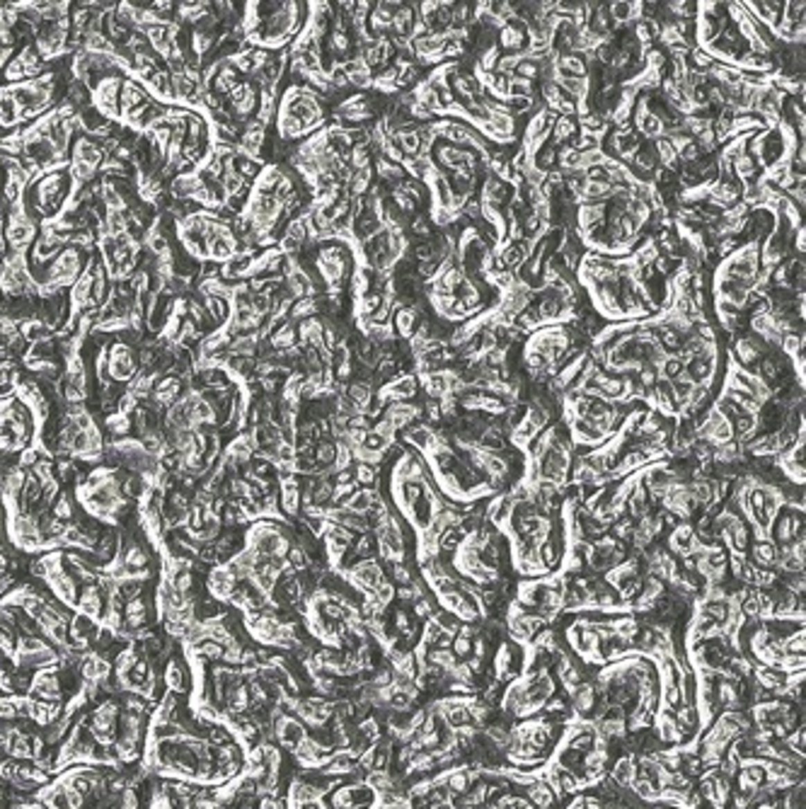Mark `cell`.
<instances>
[{
  "mask_svg": "<svg viewBox=\"0 0 806 809\" xmlns=\"http://www.w3.org/2000/svg\"><path fill=\"white\" fill-rule=\"evenodd\" d=\"M165 686L172 693H182L189 686V669L179 659H172L165 671Z\"/></svg>",
  "mask_w": 806,
  "mask_h": 809,
  "instance_id": "obj_1",
  "label": "cell"
},
{
  "mask_svg": "<svg viewBox=\"0 0 806 809\" xmlns=\"http://www.w3.org/2000/svg\"><path fill=\"white\" fill-rule=\"evenodd\" d=\"M395 327H397V335L405 337V340H412L417 327H419V315H417L414 308H397Z\"/></svg>",
  "mask_w": 806,
  "mask_h": 809,
  "instance_id": "obj_2",
  "label": "cell"
},
{
  "mask_svg": "<svg viewBox=\"0 0 806 809\" xmlns=\"http://www.w3.org/2000/svg\"><path fill=\"white\" fill-rule=\"evenodd\" d=\"M695 546V531H692L690 523H678L671 533V548L678 553V555H685V553L692 550Z\"/></svg>",
  "mask_w": 806,
  "mask_h": 809,
  "instance_id": "obj_3",
  "label": "cell"
},
{
  "mask_svg": "<svg viewBox=\"0 0 806 809\" xmlns=\"http://www.w3.org/2000/svg\"><path fill=\"white\" fill-rule=\"evenodd\" d=\"M753 565L755 567H775L778 565V546L773 541H755L753 543Z\"/></svg>",
  "mask_w": 806,
  "mask_h": 809,
  "instance_id": "obj_4",
  "label": "cell"
},
{
  "mask_svg": "<svg viewBox=\"0 0 806 809\" xmlns=\"http://www.w3.org/2000/svg\"><path fill=\"white\" fill-rule=\"evenodd\" d=\"M378 499V492L371 487H363V489H356V492L351 494V497L347 499V504L344 507L349 509V512H356V514H366L368 509H371V504Z\"/></svg>",
  "mask_w": 806,
  "mask_h": 809,
  "instance_id": "obj_5",
  "label": "cell"
},
{
  "mask_svg": "<svg viewBox=\"0 0 806 809\" xmlns=\"http://www.w3.org/2000/svg\"><path fill=\"white\" fill-rule=\"evenodd\" d=\"M613 783H615L617 788H630L632 781H635V761H632V756H622L617 758L615 768H613Z\"/></svg>",
  "mask_w": 806,
  "mask_h": 809,
  "instance_id": "obj_6",
  "label": "cell"
},
{
  "mask_svg": "<svg viewBox=\"0 0 806 809\" xmlns=\"http://www.w3.org/2000/svg\"><path fill=\"white\" fill-rule=\"evenodd\" d=\"M574 134H577V121L572 116H557V121L552 126V146H559L564 141L574 139Z\"/></svg>",
  "mask_w": 806,
  "mask_h": 809,
  "instance_id": "obj_7",
  "label": "cell"
},
{
  "mask_svg": "<svg viewBox=\"0 0 806 809\" xmlns=\"http://www.w3.org/2000/svg\"><path fill=\"white\" fill-rule=\"evenodd\" d=\"M376 170L383 180H387V182H400V180H405V170H402V165L390 163V160H385V158L376 160Z\"/></svg>",
  "mask_w": 806,
  "mask_h": 809,
  "instance_id": "obj_8",
  "label": "cell"
},
{
  "mask_svg": "<svg viewBox=\"0 0 806 809\" xmlns=\"http://www.w3.org/2000/svg\"><path fill=\"white\" fill-rule=\"evenodd\" d=\"M353 480H356L358 485H363V487H373L378 480V468L376 465H368V463H358L356 473H353Z\"/></svg>",
  "mask_w": 806,
  "mask_h": 809,
  "instance_id": "obj_9",
  "label": "cell"
},
{
  "mask_svg": "<svg viewBox=\"0 0 806 809\" xmlns=\"http://www.w3.org/2000/svg\"><path fill=\"white\" fill-rule=\"evenodd\" d=\"M450 652H453L455 659L465 661L468 656H473V640H470V637H463V635H453Z\"/></svg>",
  "mask_w": 806,
  "mask_h": 809,
  "instance_id": "obj_10",
  "label": "cell"
},
{
  "mask_svg": "<svg viewBox=\"0 0 806 809\" xmlns=\"http://www.w3.org/2000/svg\"><path fill=\"white\" fill-rule=\"evenodd\" d=\"M392 577H395V582L400 586H407V584H412V572H410V567L405 565V562H392Z\"/></svg>",
  "mask_w": 806,
  "mask_h": 809,
  "instance_id": "obj_11",
  "label": "cell"
},
{
  "mask_svg": "<svg viewBox=\"0 0 806 809\" xmlns=\"http://www.w3.org/2000/svg\"><path fill=\"white\" fill-rule=\"evenodd\" d=\"M687 56H690V61H692V66H695V68H707V71H710V68L715 66V61H712V58L707 56V51H702L700 46L692 49Z\"/></svg>",
  "mask_w": 806,
  "mask_h": 809,
  "instance_id": "obj_12",
  "label": "cell"
},
{
  "mask_svg": "<svg viewBox=\"0 0 806 809\" xmlns=\"http://www.w3.org/2000/svg\"><path fill=\"white\" fill-rule=\"evenodd\" d=\"M785 809H804V785L792 788V792L787 795V802H785Z\"/></svg>",
  "mask_w": 806,
  "mask_h": 809,
  "instance_id": "obj_13",
  "label": "cell"
},
{
  "mask_svg": "<svg viewBox=\"0 0 806 809\" xmlns=\"http://www.w3.org/2000/svg\"><path fill=\"white\" fill-rule=\"evenodd\" d=\"M412 235H419V238H429L431 235V223L424 218V216H417L414 223H412Z\"/></svg>",
  "mask_w": 806,
  "mask_h": 809,
  "instance_id": "obj_14",
  "label": "cell"
},
{
  "mask_svg": "<svg viewBox=\"0 0 806 809\" xmlns=\"http://www.w3.org/2000/svg\"><path fill=\"white\" fill-rule=\"evenodd\" d=\"M426 417H429L431 421H441V410H439V403H426Z\"/></svg>",
  "mask_w": 806,
  "mask_h": 809,
  "instance_id": "obj_15",
  "label": "cell"
}]
</instances>
